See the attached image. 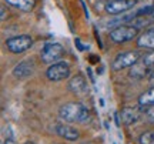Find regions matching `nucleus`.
<instances>
[{"mask_svg":"<svg viewBox=\"0 0 154 144\" xmlns=\"http://www.w3.org/2000/svg\"><path fill=\"white\" fill-rule=\"evenodd\" d=\"M151 14H153V16H154V7H153V10H151Z\"/></svg>","mask_w":154,"mask_h":144,"instance_id":"4be33fe9","label":"nucleus"},{"mask_svg":"<svg viewBox=\"0 0 154 144\" xmlns=\"http://www.w3.org/2000/svg\"><path fill=\"white\" fill-rule=\"evenodd\" d=\"M69 90L74 94H84L87 91V81L82 74H77L70 78L69 81Z\"/></svg>","mask_w":154,"mask_h":144,"instance_id":"9d476101","label":"nucleus"},{"mask_svg":"<svg viewBox=\"0 0 154 144\" xmlns=\"http://www.w3.org/2000/svg\"><path fill=\"white\" fill-rule=\"evenodd\" d=\"M137 5V0H111L106 5V11L110 14H120Z\"/></svg>","mask_w":154,"mask_h":144,"instance_id":"0eeeda50","label":"nucleus"},{"mask_svg":"<svg viewBox=\"0 0 154 144\" xmlns=\"http://www.w3.org/2000/svg\"><path fill=\"white\" fill-rule=\"evenodd\" d=\"M64 53V49L63 46L59 44V43H47L44 46V49L42 50V60L44 63H54L56 60H59Z\"/></svg>","mask_w":154,"mask_h":144,"instance_id":"423d86ee","label":"nucleus"},{"mask_svg":"<svg viewBox=\"0 0 154 144\" xmlns=\"http://www.w3.org/2000/svg\"><path fill=\"white\" fill-rule=\"evenodd\" d=\"M140 59H143V54L138 50H131V51H121L116 56V59L113 60V69L114 70H123L127 67H133L134 64H137V61Z\"/></svg>","mask_w":154,"mask_h":144,"instance_id":"f03ea898","label":"nucleus"},{"mask_svg":"<svg viewBox=\"0 0 154 144\" xmlns=\"http://www.w3.org/2000/svg\"><path fill=\"white\" fill-rule=\"evenodd\" d=\"M119 114H120V121L123 124H126V126H130L141 117L143 111L138 110L137 107H124V109L120 110Z\"/></svg>","mask_w":154,"mask_h":144,"instance_id":"6e6552de","label":"nucleus"},{"mask_svg":"<svg viewBox=\"0 0 154 144\" xmlns=\"http://www.w3.org/2000/svg\"><path fill=\"white\" fill-rule=\"evenodd\" d=\"M140 144H154V131H146L138 137Z\"/></svg>","mask_w":154,"mask_h":144,"instance_id":"2eb2a0df","label":"nucleus"},{"mask_svg":"<svg viewBox=\"0 0 154 144\" xmlns=\"http://www.w3.org/2000/svg\"><path fill=\"white\" fill-rule=\"evenodd\" d=\"M138 34V27L136 26H128V24H121L117 26L110 32L109 37H110L114 43H126L133 40Z\"/></svg>","mask_w":154,"mask_h":144,"instance_id":"7ed1b4c3","label":"nucleus"},{"mask_svg":"<svg viewBox=\"0 0 154 144\" xmlns=\"http://www.w3.org/2000/svg\"><path fill=\"white\" fill-rule=\"evenodd\" d=\"M5 2L9 6H13L23 11H30L34 7V0H5Z\"/></svg>","mask_w":154,"mask_h":144,"instance_id":"ddd939ff","label":"nucleus"},{"mask_svg":"<svg viewBox=\"0 0 154 144\" xmlns=\"http://www.w3.org/2000/svg\"><path fill=\"white\" fill-rule=\"evenodd\" d=\"M137 46L140 49H154V27L146 30L137 40Z\"/></svg>","mask_w":154,"mask_h":144,"instance_id":"f8f14e48","label":"nucleus"},{"mask_svg":"<svg viewBox=\"0 0 154 144\" xmlns=\"http://www.w3.org/2000/svg\"><path fill=\"white\" fill-rule=\"evenodd\" d=\"M141 61H143V64H146L147 67H154V51H151V53H149L147 56H144L143 59H141Z\"/></svg>","mask_w":154,"mask_h":144,"instance_id":"f3484780","label":"nucleus"},{"mask_svg":"<svg viewBox=\"0 0 154 144\" xmlns=\"http://www.w3.org/2000/svg\"><path fill=\"white\" fill-rule=\"evenodd\" d=\"M59 117L69 123H86L90 118V111L82 103L70 101V103H66L60 107Z\"/></svg>","mask_w":154,"mask_h":144,"instance_id":"f257e3e1","label":"nucleus"},{"mask_svg":"<svg viewBox=\"0 0 154 144\" xmlns=\"http://www.w3.org/2000/svg\"><path fill=\"white\" fill-rule=\"evenodd\" d=\"M32 46H33V39L27 34L14 36V37H10V39L6 40V47L13 54H20L23 51L29 50Z\"/></svg>","mask_w":154,"mask_h":144,"instance_id":"20e7f679","label":"nucleus"},{"mask_svg":"<svg viewBox=\"0 0 154 144\" xmlns=\"http://www.w3.org/2000/svg\"><path fill=\"white\" fill-rule=\"evenodd\" d=\"M5 144H14V141H13V140H6Z\"/></svg>","mask_w":154,"mask_h":144,"instance_id":"aec40b11","label":"nucleus"},{"mask_svg":"<svg viewBox=\"0 0 154 144\" xmlns=\"http://www.w3.org/2000/svg\"><path fill=\"white\" fill-rule=\"evenodd\" d=\"M34 72V63L32 60H24L22 63H19L14 69H13V74L16 77H29L32 73Z\"/></svg>","mask_w":154,"mask_h":144,"instance_id":"9b49d317","label":"nucleus"},{"mask_svg":"<svg viewBox=\"0 0 154 144\" xmlns=\"http://www.w3.org/2000/svg\"><path fill=\"white\" fill-rule=\"evenodd\" d=\"M24 144H34V143H32V141H27V143H24Z\"/></svg>","mask_w":154,"mask_h":144,"instance_id":"412c9836","label":"nucleus"},{"mask_svg":"<svg viewBox=\"0 0 154 144\" xmlns=\"http://www.w3.org/2000/svg\"><path fill=\"white\" fill-rule=\"evenodd\" d=\"M56 133L59 134L60 137H63L64 140H69V141H76L79 139V131H77L76 128H73L72 126H69V124H64V123H59V124H56Z\"/></svg>","mask_w":154,"mask_h":144,"instance_id":"1a4fd4ad","label":"nucleus"},{"mask_svg":"<svg viewBox=\"0 0 154 144\" xmlns=\"http://www.w3.org/2000/svg\"><path fill=\"white\" fill-rule=\"evenodd\" d=\"M149 80H150V84H153V86H154V70L150 73V78H149Z\"/></svg>","mask_w":154,"mask_h":144,"instance_id":"a211bd4d","label":"nucleus"},{"mask_svg":"<svg viewBox=\"0 0 154 144\" xmlns=\"http://www.w3.org/2000/svg\"><path fill=\"white\" fill-rule=\"evenodd\" d=\"M46 76L51 81H61L70 76V66L66 61H59V63H53L51 66L47 69Z\"/></svg>","mask_w":154,"mask_h":144,"instance_id":"39448f33","label":"nucleus"},{"mask_svg":"<svg viewBox=\"0 0 154 144\" xmlns=\"http://www.w3.org/2000/svg\"><path fill=\"white\" fill-rule=\"evenodd\" d=\"M143 114L146 116V118L149 121H154V104L143 107Z\"/></svg>","mask_w":154,"mask_h":144,"instance_id":"dca6fc26","label":"nucleus"},{"mask_svg":"<svg viewBox=\"0 0 154 144\" xmlns=\"http://www.w3.org/2000/svg\"><path fill=\"white\" fill-rule=\"evenodd\" d=\"M138 104L140 107H146V106H153L154 104V87L144 91L143 94L138 97Z\"/></svg>","mask_w":154,"mask_h":144,"instance_id":"4468645a","label":"nucleus"},{"mask_svg":"<svg viewBox=\"0 0 154 144\" xmlns=\"http://www.w3.org/2000/svg\"><path fill=\"white\" fill-rule=\"evenodd\" d=\"M6 19V10H5V7H2V20H5Z\"/></svg>","mask_w":154,"mask_h":144,"instance_id":"6ab92c4d","label":"nucleus"}]
</instances>
